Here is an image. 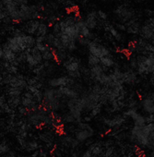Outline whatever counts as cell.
I'll use <instances>...</instances> for the list:
<instances>
[{
    "label": "cell",
    "mask_w": 154,
    "mask_h": 157,
    "mask_svg": "<svg viewBox=\"0 0 154 157\" xmlns=\"http://www.w3.org/2000/svg\"><path fill=\"white\" fill-rule=\"evenodd\" d=\"M86 48H87L89 54L93 55L100 59L104 56H108L112 55L110 49L107 46H105L104 44H103L97 41H94V40H92Z\"/></svg>",
    "instance_id": "cell-6"
},
{
    "label": "cell",
    "mask_w": 154,
    "mask_h": 157,
    "mask_svg": "<svg viewBox=\"0 0 154 157\" xmlns=\"http://www.w3.org/2000/svg\"><path fill=\"white\" fill-rule=\"evenodd\" d=\"M50 28H49V25L46 23V22H42L40 23L37 31H36V33H35V36L36 37H44L46 36L50 32Z\"/></svg>",
    "instance_id": "cell-15"
},
{
    "label": "cell",
    "mask_w": 154,
    "mask_h": 157,
    "mask_svg": "<svg viewBox=\"0 0 154 157\" xmlns=\"http://www.w3.org/2000/svg\"><path fill=\"white\" fill-rule=\"evenodd\" d=\"M137 82V73L129 68L128 70L123 71V83L128 85H134Z\"/></svg>",
    "instance_id": "cell-12"
},
{
    "label": "cell",
    "mask_w": 154,
    "mask_h": 157,
    "mask_svg": "<svg viewBox=\"0 0 154 157\" xmlns=\"http://www.w3.org/2000/svg\"><path fill=\"white\" fill-rule=\"evenodd\" d=\"M125 121L124 117H115L113 118H109V119H105L104 123L105 125L111 127V128H115V127H119L123 124V122Z\"/></svg>",
    "instance_id": "cell-16"
},
{
    "label": "cell",
    "mask_w": 154,
    "mask_h": 157,
    "mask_svg": "<svg viewBox=\"0 0 154 157\" xmlns=\"http://www.w3.org/2000/svg\"><path fill=\"white\" fill-rule=\"evenodd\" d=\"M38 148V143L36 141H30L27 143V147H26V150L28 151H34Z\"/></svg>",
    "instance_id": "cell-19"
},
{
    "label": "cell",
    "mask_w": 154,
    "mask_h": 157,
    "mask_svg": "<svg viewBox=\"0 0 154 157\" xmlns=\"http://www.w3.org/2000/svg\"><path fill=\"white\" fill-rule=\"evenodd\" d=\"M114 15L120 23H126L131 20L136 19V13L132 8L126 7L125 5H120L116 7L114 10Z\"/></svg>",
    "instance_id": "cell-4"
},
{
    "label": "cell",
    "mask_w": 154,
    "mask_h": 157,
    "mask_svg": "<svg viewBox=\"0 0 154 157\" xmlns=\"http://www.w3.org/2000/svg\"><path fill=\"white\" fill-rule=\"evenodd\" d=\"M139 34L145 41H153L154 40V20L150 19L147 21L143 25L140 26Z\"/></svg>",
    "instance_id": "cell-8"
},
{
    "label": "cell",
    "mask_w": 154,
    "mask_h": 157,
    "mask_svg": "<svg viewBox=\"0 0 154 157\" xmlns=\"http://www.w3.org/2000/svg\"><path fill=\"white\" fill-rule=\"evenodd\" d=\"M94 134L93 128L88 123H81L79 122L78 128L75 132V139L79 142H83L92 137Z\"/></svg>",
    "instance_id": "cell-7"
},
{
    "label": "cell",
    "mask_w": 154,
    "mask_h": 157,
    "mask_svg": "<svg viewBox=\"0 0 154 157\" xmlns=\"http://www.w3.org/2000/svg\"><path fill=\"white\" fill-rule=\"evenodd\" d=\"M137 1H142V0H137Z\"/></svg>",
    "instance_id": "cell-24"
},
{
    "label": "cell",
    "mask_w": 154,
    "mask_h": 157,
    "mask_svg": "<svg viewBox=\"0 0 154 157\" xmlns=\"http://www.w3.org/2000/svg\"><path fill=\"white\" fill-rule=\"evenodd\" d=\"M103 1H106V0H103Z\"/></svg>",
    "instance_id": "cell-26"
},
{
    "label": "cell",
    "mask_w": 154,
    "mask_h": 157,
    "mask_svg": "<svg viewBox=\"0 0 154 157\" xmlns=\"http://www.w3.org/2000/svg\"><path fill=\"white\" fill-rule=\"evenodd\" d=\"M130 140L141 148H154V122L143 126L134 125L130 131Z\"/></svg>",
    "instance_id": "cell-2"
},
{
    "label": "cell",
    "mask_w": 154,
    "mask_h": 157,
    "mask_svg": "<svg viewBox=\"0 0 154 157\" xmlns=\"http://www.w3.org/2000/svg\"><path fill=\"white\" fill-rule=\"evenodd\" d=\"M83 21L85 22V24L87 25V27L89 29H91L92 31L96 30L97 28H99L100 24H103L104 22L102 21L98 16L97 10H91L89 11L85 17L83 18Z\"/></svg>",
    "instance_id": "cell-9"
},
{
    "label": "cell",
    "mask_w": 154,
    "mask_h": 157,
    "mask_svg": "<svg viewBox=\"0 0 154 157\" xmlns=\"http://www.w3.org/2000/svg\"><path fill=\"white\" fill-rule=\"evenodd\" d=\"M42 56H43V60L46 61V62H55V55H54V50L50 47L47 46V48L42 52Z\"/></svg>",
    "instance_id": "cell-14"
},
{
    "label": "cell",
    "mask_w": 154,
    "mask_h": 157,
    "mask_svg": "<svg viewBox=\"0 0 154 157\" xmlns=\"http://www.w3.org/2000/svg\"><path fill=\"white\" fill-rule=\"evenodd\" d=\"M152 44H154V40H153V41H152Z\"/></svg>",
    "instance_id": "cell-25"
},
{
    "label": "cell",
    "mask_w": 154,
    "mask_h": 157,
    "mask_svg": "<svg viewBox=\"0 0 154 157\" xmlns=\"http://www.w3.org/2000/svg\"><path fill=\"white\" fill-rule=\"evenodd\" d=\"M140 105L144 112L148 115H154V100L149 96L145 97L141 100Z\"/></svg>",
    "instance_id": "cell-13"
},
{
    "label": "cell",
    "mask_w": 154,
    "mask_h": 157,
    "mask_svg": "<svg viewBox=\"0 0 154 157\" xmlns=\"http://www.w3.org/2000/svg\"><path fill=\"white\" fill-rule=\"evenodd\" d=\"M21 157H30V156H26V155H23V156H21Z\"/></svg>",
    "instance_id": "cell-23"
},
{
    "label": "cell",
    "mask_w": 154,
    "mask_h": 157,
    "mask_svg": "<svg viewBox=\"0 0 154 157\" xmlns=\"http://www.w3.org/2000/svg\"><path fill=\"white\" fill-rule=\"evenodd\" d=\"M80 16L70 13L64 19L58 21L60 26L59 37L65 49L68 53H72L78 49V41L81 37L77 28V20Z\"/></svg>",
    "instance_id": "cell-1"
},
{
    "label": "cell",
    "mask_w": 154,
    "mask_h": 157,
    "mask_svg": "<svg viewBox=\"0 0 154 157\" xmlns=\"http://www.w3.org/2000/svg\"><path fill=\"white\" fill-rule=\"evenodd\" d=\"M77 28H78V30H79L81 37L88 38L90 40L93 39V36H94L93 33L92 32L91 29H89L87 27V25L85 24L83 19H81V17H79L78 20H77Z\"/></svg>",
    "instance_id": "cell-10"
},
{
    "label": "cell",
    "mask_w": 154,
    "mask_h": 157,
    "mask_svg": "<svg viewBox=\"0 0 154 157\" xmlns=\"http://www.w3.org/2000/svg\"><path fill=\"white\" fill-rule=\"evenodd\" d=\"M100 61H101V65L105 69L111 68V67H115V58H114L113 55L108 56H104V57L101 58Z\"/></svg>",
    "instance_id": "cell-17"
},
{
    "label": "cell",
    "mask_w": 154,
    "mask_h": 157,
    "mask_svg": "<svg viewBox=\"0 0 154 157\" xmlns=\"http://www.w3.org/2000/svg\"><path fill=\"white\" fill-rule=\"evenodd\" d=\"M4 57V51H3V45L0 44V59L3 60Z\"/></svg>",
    "instance_id": "cell-22"
},
{
    "label": "cell",
    "mask_w": 154,
    "mask_h": 157,
    "mask_svg": "<svg viewBox=\"0 0 154 157\" xmlns=\"http://www.w3.org/2000/svg\"><path fill=\"white\" fill-rule=\"evenodd\" d=\"M62 66L64 69L66 70V74L70 76L71 78H75V80H80L82 78V64L80 58L74 56H67V57L64 60L62 63Z\"/></svg>",
    "instance_id": "cell-3"
},
{
    "label": "cell",
    "mask_w": 154,
    "mask_h": 157,
    "mask_svg": "<svg viewBox=\"0 0 154 157\" xmlns=\"http://www.w3.org/2000/svg\"><path fill=\"white\" fill-rule=\"evenodd\" d=\"M41 21L38 19H33V20H30L28 21H26V23L23 25L22 27V32L27 33V34H31V35H35L36 31L40 25Z\"/></svg>",
    "instance_id": "cell-11"
},
{
    "label": "cell",
    "mask_w": 154,
    "mask_h": 157,
    "mask_svg": "<svg viewBox=\"0 0 154 157\" xmlns=\"http://www.w3.org/2000/svg\"><path fill=\"white\" fill-rule=\"evenodd\" d=\"M87 64H88V67H94V66L100 65L101 61H100V58H98L97 56L89 54L88 58H87Z\"/></svg>",
    "instance_id": "cell-18"
},
{
    "label": "cell",
    "mask_w": 154,
    "mask_h": 157,
    "mask_svg": "<svg viewBox=\"0 0 154 157\" xmlns=\"http://www.w3.org/2000/svg\"><path fill=\"white\" fill-rule=\"evenodd\" d=\"M97 13H98V16H99V18H100V20L102 21L105 22L108 20V15H107V13L105 11L100 10H97Z\"/></svg>",
    "instance_id": "cell-20"
},
{
    "label": "cell",
    "mask_w": 154,
    "mask_h": 157,
    "mask_svg": "<svg viewBox=\"0 0 154 157\" xmlns=\"http://www.w3.org/2000/svg\"><path fill=\"white\" fill-rule=\"evenodd\" d=\"M18 110H19V113L20 114H21V115H28L29 114V109L28 108H26L25 106H23V105H21V106H18Z\"/></svg>",
    "instance_id": "cell-21"
},
{
    "label": "cell",
    "mask_w": 154,
    "mask_h": 157,
    "mask_svg": "<svg viewBox=\"0 0 154 157\" xmlns=\"http://www.w3.org/2000/svg\"><path fill=\"white\" fill-rule=\"evenodd\" d=\"M0 157H3V156H0Z\"/></svg>",
    "instance_id": "cell-27"
},
{
    "label": "cell",
    "mask_w": 154,
    "mask_h": 157,
    "mask_svg": "<svg viewBox=\"0 0 154 157\" xmlns=\"http://www.w3.org/2000/svg\"><path fill=\"white\" fill-rule=\"evenodd\" d=\"M78 80L71 78L70 76L66 75H62L59 77H54L48 80L47 84L49 87L52 88H61V87H66V86H75L78 82Z\"/></svg>",
    "instance_id": "cell-5"
}]
</instances>
